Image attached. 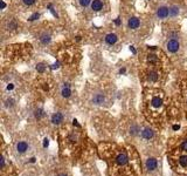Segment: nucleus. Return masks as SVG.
Returning <instances> with one entry per match:
<instances>
[{"label":"nucleus","instance_id":"393cba45","mask_svg":"<svg viewBox=\"0 0 187 176\" xmlns=\"http://www.w3.org/2000/svg\"><path fill=\"white\" fill-rule=\"evenodd\" d=\"M17 27H18V25H17L15 21H11L10 25H8V28H11V30H15Z\"/></svg>","mask_w":187,"mask_h":176},{"label":"nucleus","instance_id":"6ab92c4d","mask_svg":"<svg viewBox=\"0 0 187 176\" xmlns=\"http://www.w3.org/2000/svg\"><path fill=\"white\" fill-rule=\"evenodd\" d=\"M34 115H35V118H36L38 120H39V119H42V118L45 116V111H43L42 108H39V109L35 111Z\"/></svg>","mask_w":187,"mask_h":176},{"label":"nucleus","instance_id":"473e14b6","mask_svg":"<svg viewBox=\"0 0 187 176\" xmlns=\"http://www.w3.org/2000/svg\"><path fill=\"white\" fill-rule=\"evenodd\" d=\"M73 125H74V126H77V127H80V125L77 123V121H76V120H74V121H73Z\"/></svg>","mask_w":187,"mask_h":176},{"label":"nucleus","instance_id":"412c9836","mask_svg":"<svg viewBox=\"0 0 187 176\" xmlns=\"http://www.w3.org/2000/svg\"><path fill=\"white\" fill-rule=\"evenodd\" d=\"M147 61L151 62V63L156 62V61H157V55H154V54H149V55H147Z\"/></svg>","mask_w":187,"mask_h":176},{"label":"nucleus","instance_id":"39448f33","mask_svg":"<svg viewBox=\"0 0 187 176\" xmlns=\"http://www.w3.org/2000/svg\"><path fill=\"white\" fill-rule=\"evenodd\" d=\"M15 150L18 154H25L29 150V144L26 141H18L15 143Z\"/></svg>","mask_w":187,"mask_h":176},{"label":"nucleus","instance_id":"5701e85b","mask_svg":"<svg viewBox=\"0 0 187 176\" xmlns=\"http://www.w3.org/2000/svg\"><path fill=\"white\" fill-rule=\"evenodd\" d=\"M39 18H40V13H34L32 17H29L28 20H29V21H35V20H38Z\"/></svg>","mask_w":187,"mask_h":176},{"label":"nucleus","instance_id":"1a4fd4ad","mask_svg":"<svg viewBox=\"0 0 187 176\" xmlns=\"http://www.w3.org/2000/svg\"><path fill=\"white\" fill-rule=\"evenodd\" d=\"M170 15V8L166 7V6H160L158 10H157V17L159 19H165Z\"/></svg>","mask_w":187,"mask_h":176},{"label":"nucleus","instance_id":"7c9ffc66","mask_svg":"<svg viewBox=\"0 0 187 176\" xmlns=\"http://www.w3.org/2000/svg\"><path fill=\"white\" fill-rule=\"evenodd\" d=\"M172 128H173V130H178V129H179V128H180V127H179V126H178V125H174V126H173V127H172Z\"/></svg>","mask_w":187,"mask_h":176},{"label":"nucleus","instance_id":"9d476101","mask_svg":"<svg viewBox=\"0 0 187 176\" xmlns=\"http://www.w3.org/2000/svg\"><path fill=\"white\" fill-rule=\"evenodd\" d=\"M63 119H64L63 114L60 113V112H56V113H54V114L52 115L50 121H52L53 125H56V126H57V125H61V123L63 122Z\"/></svg>","mask_w":187,"mask_h":176},{"label":"nucleus","instance_id":"0eeeda50","mask_svg":"<svg viewBox=\"0 0 187 176\" xmlns=\"http://www.w3.org/2000/svg\"><path fill=\"white\" fill-rule=\"evenodd\" d=\"M166 46H167V51H168V52L175 53V52H178V49H179V47H180V44H179L178 40L171 39V40L167 41V45H166Z\"/></svg>","mask_w":187,"mask_h":176},{"label":"nucleus","instance_id":"c85d7f7f","mask_svg":"<svg viewBox=\"0 0 187 176\" xmlns=\"http://www.w3.org/2000/svg\"><path fill=\"white\" fill-rule=\"evenodd\" d=\"M48 143H49V142H48V139H45V142H43V147H45V148H46V147H48Z\"/></svg>","mask_w":187,"mask_h":176},{"label":"nucleus","instance_id":"f3484780","mask_svg":"<svg viewBox=\"0 0 187 176\" xmlns=\"http://www.w3.org/2000/svg\"><path fill=\"white\" fill-rule=\"evenodd\" d=\"M130 134L131 135H138V134H140V128L137 126V125H132L131 126V128H130Z\"/></svg>","mask_w":187,"mask_h":176},{"label":"nucleus","instance_id":"aec40b11","mask_svg":"<svg viewBox=\"0 0 187 176\" xmlns=\"http://www.w3.org/2000/svg\"><path fill=\"white\" fill-rule=\"evenodd\" d=\"M78 3H80V5L82 7H87L88 5L91 4V0H78Z\"/></svg>","mask_w":187,"mask_h":176},{"label":"nucleus","instance_id":"4468645a","mask_svg":"<svg viewBox=\"0 0 187 176\" xmlns=\"http://www.w3.org/2000/svg\"><path fill=\"white\" fill-rule=\"evenodd\" d=\"M117 40H118L117 35L114 34V33H110V34H108V35L105 37V41H107V44H109V45H115V44L117 42Z\"/></svg>","mask_w":187,"mask_h":176},{"label":"nucleus","instance_id":"f257e3e1","mask_svg":"<svg viewBox=\"0 0 187 176\" xmlns=\"http://www.w3.org/2000/svg\"><path fill=\"white\" fill-rule=\"evenodd\" d=\"M168 160L175 170L187 172V130L170 150Z\"/></svg>","mask_w":187,"mask_h":176},{"label":"nucleus","instance_id":"cd10ccee","mask_svg":"<svg viewBox=\"0 0 187 176\" xmlns=\"http://www.w3.org/2000/svg\"><path fill=\"white\" fill-rule=\"evenodd\" d=\"M115 24H116L117 26H119V25H121V18H117V19L115 20Z\"/></svg>","mask_w":187,"mask_h":176},{"label":"nucleus","instance_id":"dca6fc26","mask_svg":"<svg viewBox=\"0 0 187 176\" xmlns=\"http://www.w3.org/2000/svg\"><path fill=\"white\" fill-rule=\"evenodd\" d=\"M40 41H41V44L42 45H47V44H49L50 42V35L49 34H42L41 35V38H40Z\"/></svg>","mask_w":187,"mask_h":176},{"label":"nucleus","instance_id":"bb28decb","mask_svg":"<svg viewBox=\"0 0 187 176\" xmlns=\"http://www.w3.org/2000/svg\"><path fill=\"white\" fill-rule=\"evenodd\" d=\"M13 88H14V84H13V83H8V84H7V91H12Z\"/></svg>","mask_w":187,"mask_h":176},{"label":"nucleus","instance_id":"7ed1b4c3","mask_svg":"<svg viewBox=\"0 0 187 176\" xmlns=\"http://www.w3.org/2000/svg\"><path fill=\"white\" fill-rule=\"evenodd\" d=\"M149 105H150V108L153 109V111H159L163 108L164 106V100L161 96L159 95H152L150 101H149Z\"/></svg>","mask_w":187,"mask_h":176},{"label":"nucleus","instance_id":"a878e982","mask_svg":"<svg viewBox=\"0 0 187 176\" xmlns=\"http://www.w3.org/2000/svg\"><path fill=\"white\" fill-rule=\"evenodd\" d=\"M6 106H7V107H13V106H14V100H13V99H8V100L6 101Z\"/></svg>","mask_w":187,"mask_h":176},{"label":"nucleus","instance_id":"4be33fe9","mask_svg":"<svg viewBox=\"0 0 187 176\" xmlns=\"http://www.w3.org/2000/svg\"><path fill=\"white\" fill-rule=\"evenodd\" d=\"M35 68H36V70H38L39 73H43V72H45V69H46V67H45V65H43V63H38Z\"/></svg>","mask_w":187,"mask_h":176},{"label":"nucleus","instance_id":"2f4dec72","mask_svg":"<svg viewBox=\"0 0 187 176\" xmlns=\"http://www.w3.org/2000/svg\"><path fill=\"white\" fill-rule=\"evenodd\" d=\"M125 73V68H122V69H119V74H124Z\"/></svg>","mask_w":187,"mask_h":176},{"label":"nucleus","instance_id":"e433bc0d","mask_svg":"<svg viewBox=\"0 0 187 176\" xmlns=\"http://www.w3.org/2000/svg\"><path fill=\"white\" fill-rule=\"evenodd\" d=\"M76 40H77V41H80V40H81V37H80V35H78V37H76Z\"/></svg>","mask_w":187,"mask_h":176},{"label":"nucleus","instance_id":"a211bd4d","mask_svg":"<svg viewBox=\"0 0 187 176\" xmlns=\"http://www.w3.org/2000/svg\"><path fill=\"white\" fill-rule=\"evenodd\" d=\"M179 14V7L178 6H172L170 8V15L171 17H177Z\"/></svg>","mask_w":187,"mask_h":176},{"label":"nucleus","instance_id":"9b49d317","mask_svg":"<svg viewBox=\"0 0 187 176\" xmlns=\"http://www.w3.org/2000/svg\"><path fill=\"white\" fill-rule=\"evenodd\" d=\"M139 25H140V20H139L137 17L130 18L129 21H128V26H129V28H131V30H137V28L139 27Z\"/></svg>","mask_w":187,"mask_h":176},{"label":"nucleus","instance_id":"b1692460","mask_svg":"<svg viewBox=\"0 0 187 176\" xmlns=\"http://www.w3.org/2000/svg\"><path fill=\"white\" fill-rule=\"evenodd\" d=\"M22 3H24L26 6H32V5L35 3V0H22Z\"/></svg>","mask_w":187,"mask_h":176},{"label":"nucleus","instance_id":"ddd939ff","mask_svg":"<svg viewBox=\"0 0 187 176\" xmlns=\"http://www.w3.org/2000/svg\"><path fill=\"white\" fill-rule=\"evenodd\" d=\"M61 95H62V98H66V99H68V98L71 96V91H70V87H69L68 83L61 89Z\"/></svg>","mask_w":187,"mask_h":176},{"label":"nucleus","instance_id":"c9c22d12","mask_svg":"<svg viewBox=\"0 0 187 176\" xmlns=\"http://www.w3.org/2000/svg\"><path fill=\"white\" fill-rule=\"evenodd\" d=\"M57 176H68V175H67V174H64V172H61V174H59Z\"/></svg>","mask_w":187,"mask_h":176},{"label":"nucleus","instance_id":"20e7f679","mask_svg":"<svg viewBox=\"0 0 187 176\" xmlns=\"http://www.w3.org/2000/svg\"><path fill=\"white\" fill-rule=\"evenodd\" d=\"M145 168L147 171L150 172H153L158 169V160L156 157H149L146 161H145Z\"/></svg>","mask_w":187,"mask_h":176},{"label":"nucleus","instance_id":"72a5a7b5","mask_svg":"<svg viewBox=\"0 0 187 176\" xmlns=\"http://www.w3.org/2000/svg\"><path fill=\"white\" fill-rule=\"evenodd\" d=\"M5 7H6V4H5V3H4V1H1V8H3V10H4V8H5Z\"/></svg>","mask_w":187,"mask_h":176},{"label":"nucleus","instance_id":"6e6552de","mask_svg":"<svg viewBox=\"0 0 187 176\" xmlns=\"http://www.w3.org/2000/svg\"><path fill=\"white\" fill-rule=\"evenodd\" d=\"M91 101H92V103H95L97 106H101V105H103L105 102V96L102 93H96V94H93Z\"/></svg>","mask_w":187,"mask_h":176},{"label":"nucleus","instance_id":"f03ea898","mask_svg":"<svg viewBox=\"0 0 187 176\" xmlns=\"http://www.w3.org/2000/svg\"><path fill=\"white\" fill-rule=\"evenodd\" d=\"M130 155L126 150L122 149V150H117L114 155H112V164L115 167H117L119 170L124 169V168H130Z\"/></svg>","mask_w":187,"mask_h":176},{"label":"nucleus","instance_id":"2eb2a0df","mask_svg":"<svg viewBox=\"0 0 187 176\" xmlns=\"http://www.w3.org/2000/svg\"><path fill=\"white\" fill-rule=\"evenodd\" d=\"M158 73L157 72H154V70H152V72H150L149 73V76H147V79H149V81H151V82H156L157 80H158Z\"/></svg>","mask_w":187,"mask_h":176},{"label":"nucleus","instance_id":"f704fd0d","mask_svg":"<svg viewBox=\"0 0 187 176\" xmlns=\"http://www.w3.org/2000/svg\"><path fill=\"white\" fill-rule=\"evenodd\" d=\"M130 49L132 51V53H133V54H136V49L133 48V46H131V47H130Z\"/></svg>","mask_w":187,"mask_h":176},{"label":"nucleus","instance_id":"f8f14e48","mask_svg":"<svg viewBox=\"0 0 187 176\" xmlns=\"http://www.w3.org/2000/svg\"><path fill=\"white\" fill-rule=\"evenodd\" d=\"M103 8V3L101 0H92L91 1V10L95 12H100Z\"/></svg>","mask_w":187,"mask_h":176},{"label":"nucleus","instance_id":"423d86ee","mask_svg":"<svg viewBox=\"0 0 187 176\" xmlns=\"http://www.w3.org/2000/svg\"><path fill=\"white\" fill-rule=\"evenodd\" d=\"M140 136H142V139L143 140H152L153 137H154V132H153V129H151V128H149V127H146V128H143L142 130H140V134H139Z\"/></svg>","mask_w":187,"mask_h":176},{"label":"nucleus","instance_id":"c756f323","mask_svg":"<svg viewBox=\"0 0 187 176\" xmlns=\"http://www.w3.org/2000/svg\"><path fill=\"white\" fill-rule=\"evenodd\" d=\"M59 67V62H56V63H54L53 66H52V69H55V68H57Z\"/></svg>","mask_w":187,"mask_h":176}]
</instances>
